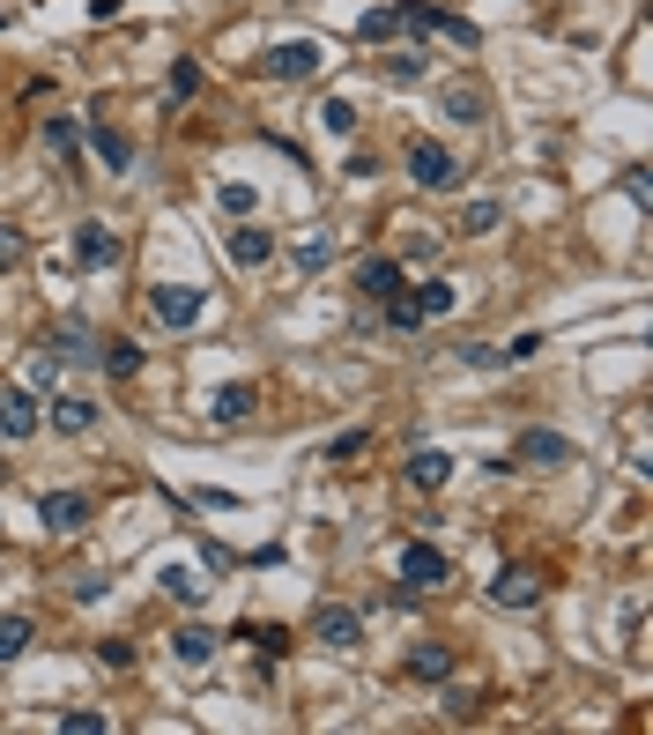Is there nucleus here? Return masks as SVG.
<instances>
[{
  "mask_svg": "<svg viewBox=\"0 0 653 735\" xmlns=\"http://www.w3.org/2000/svg\"><path fill=\"white\" fill-rule=\"evenodd\" d=\"M402 8V30L408 38H453V45H483V30L468 15H446V8H423V0H394Z\"/></svg>",
  "mask_w": 653,
  "mask_h": 735,
  "instance_id": "nucleus-1",
  "label": "nucleus"
},
{
  "mask_svg": "<svg viewBox=\"0 0 653 735\" xmlns=\"http://www.w3.org/2000/svg\"><path fill=\"white\" fill-rule=\"evenodd\" d=\"M408 179H416L423 194H453V186H460V157H453L446 142H423V134H416V142H408Z\"/></svg>",
  "mask_w": 653,
  "mask_h": 735,
  "instance_id": "nucleus-2",
  "label": "nucleus"
},
{
  "mask_svg": "<svg viewBox=\"0 0 653 735\" xmlns=\"http://www.w3.org/2000/svg\"><path fill=\"white\" fill-rule=\"evenodd\" d=\"M305 639H312V647H326V653H357V647H365V616L342 610V602H320V610H312V624H305Z\"/></svg>",
  "mask_w": 653,
  "mask_h": 735,
  "instance_id": "nucleus-3",
  "label": "nucleus"
},
{
  "mask_svg": "<svg viewBox=\"0 0 653 735\" xmlns=\"http://www.w3.org/2000/svg\"><path fill=\"white\" fill-rule=\"evenodd\" d=\"M579 461V446H571L565 431H542V424H528L520 439H513V468H571Z\"/></svg>",
  "mask_w": 653,
  "mask_h": 735,
  "instance_id": "nucleus-4",
  "label": "nucleus"
},
{
  "mask_svg": "<svg viewBox=\"0 0 653 735\" xmlns=\"http://www.w3.org/2000/svg\"><path fill=\"white\" fill-rule=\"evenodd\" d=\"M260 68H268L275 82H312V75L326 68V45H320V38H283L268 60H260Z\"/></svg>",
  "mask_w": 653,
  "mask_h": 735,
  "instance_id": "nucleus-5",
  "label": "nucleus"
},
{
  "mask_svg": "<svg viewBox=\"0 0 653 735\" xmlns=\"http://www.w3.org/2000/svg\"><path fill=\"white\" fill-rule=\"evenodd\" d=\"M201 305H208V290H194V283H149V313L163 327H194Z\"/></svg>",
  "mask_w": 653,
  "mask_h": 735,
  "instance_id": "nucleus-6",
  "label": "nucleus"
},
{
  "mask_svg": "<svg viewBox=\"0 0 653 735\" xmlns=\"http://www.w3.org/2000/svg\"><path fill=\"white\" fill-rule=\"evenodd\" d=\"M89 513H97V505H89L82 490H45V498H38V520L52 535H82V528H89Z\"/></svg>",
  "mask_w": 653,
  "mask_h": 735,
  "instance_id": "nucleus-7",
  "label": "nucleus"
},
{
  "mask_svg": "<svg viewBox=\"0 0 653 735\" xmlns=\"http://www.w3.org/2000/svg\"><path fill=\"white\" fill-rule=\"evenodd\" d=\"M38 424H45V408L30 387H0V431H8V446H23Z\"/></svg>",
  "mask_w": 653,
  "mask_h": 735,
  "instance_id": "nucleus-8",
  "label": "nucleus"
},
{
  "mask_svg": "<svg viewBox=\"0 0 653 735\" xmlns=\"http://www.w3.org/2000/svg\"><path fill=\"white\" fill-rule=\"evenodd\" d=\"M402 587H446L453 565H446V550H431V542H402Z\"/></svg>",
  "mask_w": 653,
  "mask_h": 735,
  "instance_id": "nucleus-9",
  "label": "nucleus"
},
{
  "mask_svg": "<svg viewBox=\"0 0 653 735\" xmlns=\"http://www.w3.org/2000/svg\"><path fill=\"white\" fill-rule=\"evenodd\" d=\"M45 424H52L60 439H82V431H97V402H89V394H52V402H45Z\"/></svg>",
  "mask_w": 653,
  "mask_h": 735,
  "instance_id": "nucleus-10",
  "label": "nucleus"
},
{
  "mask_svg": "<svg viewBox=\"0 0 653 735\" xmlns=\"http://www.w3.org/2000/svg\"><path fill=\"white\" fill-rule=\"evenodd\" d=\"M490 602H497V610H534V602H542V579H534L528 565H505L490 579Z\"/></svg>",
  "mask_w": 653,
  "mask_h": 735,
  "instance_id": "nucleus-11",
  "label": "nucleus"
},
{
  "mask_svg": "<svg viewBox=\"0 0 653 735\" xmlns=\"http://www.w3.org/2000/svg\"><path fill=\"white\" fill-rule=\"evenodd\" d=\"M163 647H171V661H178V669H208V661H215V647H223V639H215L208 624H178V632H171Z\"/></svg>",
  "mask_w": 653,
  "mask_h": 735,
  "instance_id": "nucleus-12",
  "label": "nucleus"
},
{
  "mask_svg": "<svg viewBox=\"0 0 653 735\" xmlns=\"http://www.w3.org/2000/svg\"><path fill=\"white\" fill-rule=\"evenodd\" d=\"M416 684H453V669H460V653L453 647H439V639H423V647H408V661H402Z\"/></svg>",
  "mask_w": 653,
  "mask_h": 735,
  "instance_id": "nucleus-13",
  "label": "nucleus"
},
{
  "mask_svg": "<svg viewBox=\"0 0 653 735\" xmlns=\"http://www.w3.org/2000/svg\"><path fill=\"white\" fill-rule=\"evenodd\" d=\"M439 105H446L453 126H483L490 120V89H476V82H446V89H439Z\"/></svg>",
  "mask_w": 653,
  "mask_h": 735,
  "instance_id": "nucleus-14",
  "label": "nucleus"
},
{
  "mask_svg": "<svg viewBox=\"0 0 653 735\" xmlns=\"http://www.w3.org/2000/svg\"><path fill=\"white\" fill-rule=\"evenodd\" d=\"M223 253H231L238 268H268V260H275V238H268L260 223H245V216H238V231L223 238Z\"/></svg>",
  "mask_w": 653,
  "mask_h": 735,
  "instance_id": "nucleus-15",
  "label": "nucleus"
},
{
  "mask_svg": "<svg viewBox=\"0 0 653 735\" xmlns=\"http://www.w3.org/2000/svg\"><path fill=\"white\" fill-rule=\"evenodd\" d=\"M252 408H260V394H252V387H215V402H208V424H215V431H238Z\"/></svg>",
  "mask_w": 653,
  "mask_h": 735,
  "instance_id": "nucleus-16",
  "label": "nucleus"
},
{
  "mask_svg": "<svg viewBox=\"0 0 653 735\" xmlns=\"http://www.w3.org/2000/svg\"><path fill=\"white\" fill-rule=\"evenodd\" d=\"M408 490H446V476H453V453L446 446H423V453H408Z\"/></svg>",
  "mask_w": 653,
  "mask_h": 735,
  "instance_id": "nucleus-17",
  "label": "nucleus"
},
{
  "mask_svg": "<svg viewBox=\"0 0 653 735\" xmlns=\"http://www.w3.org/2000/svg\"><path fill=\"white\" fill-rule=\"evenodd\" d=\"M45 357H52V365H97V334L67 320L60 334H52V342H45Z\"/></svg>",
  "mask_w": 653,
  "mask_h": 735,
  "instance_id": "nucleus-18",
  "label": "nucleus"
},
{
  "mask_svg": "<svg viewBox=\"0 0 653 735\" xmlns=\"http://www.w3.org/2000/svg\"><path fill=\"white\" fill-rule=\"evenodd\" d=\"M45 149L67 163V179H82V126L67 120V112H52V120H45Z\"/></svg>",
  "mask_w": 653,
  "mask_h": 735,
  "instance_id": "nucleus-19",
  "label": "nucleus"
},
{
  "mask_svg": "<svg viewBox=\"0 0 653 735\" xmlns=\"http://www.w3.org/2000/svg\"><path fill=\"white\" fill-rule=\"evenodd\" d=\"M408 275H402V260H357V290H365L371 305H386L394 290H402Z\"/></svg>",
  "mask_w": 653,
  "mask_h": 735,
  "instance_id": "nucleus-20",
  "label": "nucleus"
},
{
  "mask_svg": "<svg viewBox=\"0 0 653 735\" xmlns=\"http://www.w3.org/2000/svg\"><path fill=\"white\" fill-rule=\"evenodd\" d=\"M75 253H82V268H120V238H112L104 223H82V231H75Z\"/></svg>",
  "mask_w": 653,
  "mask_h": 735,
  "instance_id": "nucleus-21",
  "label": "nucleus"
},
{
  "mask_svg": "<svg viewBox=\"0 0 653 735\" xmlns=\"http://www.w3.org/2000/svg\"><path fill=\"white\" fill-rule=\"evenodd\" d=\"M163 595H171V602H186V610H194V602H208V579L194 565H163V579H157Z\"/></svg>",
  "mask_w": 653,
  "mask_h": 735,
  "instance_id": "nucleus-22",
  "label": "nucleus"
},
{
  "mask_svg": "<svg viewBox=\"0 0 653 735\" xmlns=\"http://www.w3.org/2000/svg\"><path fill=\"white\" fill-rule=\"evenodd\" d=\"M30 639H38V624H30L23 610L0 616V669H8V661H23V653H30Z\"/></svg>",
  "mask_w": 653,
  "mask_h": 735,
  "instance_id": "nucleus-23",
  "label": "nucleus"
},
{
  "mask_svg": "<svg viewBox=\"0 0 653 735\" xmlns=\"http://www.w3.org/2000/svg\"><path fill=\"white\" fill-rule=\"evenodd\" d=\"M97 365L112 371V379H134L149 357H141V342H97Z\"/></svg>",
  "mask_w": 653,
  "mask_h": 735,
  "instance_id": "nucleus-24",
  "label": "nucleus"
},
{
  "mask_svg": "<svg viewBox=\"0 0 653 735\" xmlns=\"http://www.w3.org/2000/svg\"><path fill=\"white\" fill-rule=\"evenodd\" d=\"M497 223H505V208H497V201H468V208H460V223H453V231H460V238H490Z\"/></svg>",
  "mask_w": 653,
  "mask_h": 735,
  "instance_id": "nucleus-25",
  "label": "nucleus"
},
{
  "mask_svg": "<svg viewBox=\"0 0 653 735\" xmlns=\"http://www.w3.org/2000/svg\"><path fill=\"white\" fill-rule=\"evenodd\" d=\"M97 157H104V171H126V163H134V142H126L112 120H97Z\"/></svg>",
  "mask_w": 653,
  "mask_h": 735,
  "instance_id": "nucleus-26",
  "label": "nucleus"
},
{
  "mask_svg": "<svg viewBox=\"0 0 653 735\" xmlns=\"http://www.w3.org/2000/svg\"><path fill=\"white\" fill-rule=\"evenodd\" d=\"M357 38H365V45L402 38V8H371V15H357Z\"/></svg>",
  "mask_w": 653,
  "mask_h": 735,
  "instance_id": "nucleus-27",
  "label": "nucleus"
},
{
  "mask_svg": "<svg viewBox=\"0 0 653 735\" xmlns=\"http://www.w3.org/2000/svg\"><path fill=\"white\" fill-rule=\"evenodd\" d=\"M408 297H416V313H423V320H446L453 305H460V290H453V283H423V290H408Z\"/></svg>",
  "mask_w": 653,
  "mask_h": 735,
  "instance_id": "nucleus-28",
  "label": "nucleus"
},
{
  "mask_svg": "<svg viewBox=\"0 0 653 735\" xmlns=\"http://www.w3.org/2000/svg\"><path fill=\"white\" fill-rule=\"evenodd\" d=\"M423 68H431V52H386V60H379L386 82H423Z\"/></svg>",
  "mask_w": 653,
  "mask_h": 735,
  "instance_id": "nucleus-29",
  "label": "nucleus"
},
{
  "mask_svg": "<svg viewBox=\"0 0 653 735\" xmlns=\"http://www.w3.org/2000/svg\"><path fill=\"white\" fill-rule=\"evenodd\" d=\"M238 639H252L260 653H289V632H283V624H238Z\"/></svg>",
  "mask_w": 653,
  "mask_h": 735,
  "instance_id": "nucleus-30",
  "label": "nucleus"
},
{
  "mask_svg": "<svg viewBox=\"0 0 653 735\" xmlns=\"http://www.w3.org/2000/svg\"><path fill=\"white\" fill-rule=\"evenodd\" d=\"M194 89H201V68H194V60H178V68H171V82H163V97H171V105H186Z\"/></svg>",
  "mask_w": 653,
  "mask_h": 735,
  "instance_id": "nucleus-31",
  "label": "nucleus"
},
{
  "mask_svg": "<svg viewBox=\"0 0 653 735\" xmlns=\"http://www.w3.org/2000/svg\"><path fill=\"white\" fill-rule=\"evenodd\" d=\"M289 260L312 275V268H326V260H334V238H297V253H289Z\"/></svg>",
  "mask_w": 653,
  "mask_h": 735,
  "instance_id": "nucleus-32",
  "label": "nucleus"
},
{
  "mask_svg": "<svg viewBox=\"0 0 653 735\" xmlns=\"http://www.w3.org/2000/svg\"><path fill=\"white\" fill-rule=\"evenodd\" d=\"M23 260H30V238L15 223H0V268H23Z\"/></svg>",
  "mask_w": 653,
  "mask_h": 735,
  "instance_id": "nucleus-33",
  "label": "nucleus"
},
{
  "mask_svg": "<svg viewBox=\"0 0 653 735\" xmlns=\"http://www.w3.org/2000/svg\"><path fill=\"white\" fill-rule=\"evenodd\" d=\"M320 120L334 126V134H357V105H349V97H326V105H320Z\"/></svg>",
  "mask_w": 653,
  "mask_h": 735,
  "instance_id": "nucleus-34",
  "label": "nucleus"
},
{
  "mask_svg": "<svg viewBox=\"0 0 653 735\" xmlns=\"http://www.w3.org/2000/svg\"><path fill=\"white\" fill-rule=\"evenodd\" d=\"M460 365H468V371H497V365H505V350H490V342H460Z\"/></svg>",
  "mask_w": 653,
  "mask_h": 735,
  "instance_id": "nucleus-35",
  "label": "nucleus"
},
{
  "mask_svg": "<svg viewBox=\"0 0 653 735\" xmlns=\"http://www.w3.org/2000/svg\"><path fill=\"white\" fill-rule=\"evenodd\" d=\"M60 735H104V713H60Z\"/></svg>",
  "mask_w": 653,
  "mask_h": 735,
  "instance_id": "nucleus-36",
  "label": "nucleus"
},
{
  "mask_svg": "<svg viewBox=\"0 0 653 735\" xmlns=\"http://www.w3.org/2000/svg\"><path fill=\"white\" fill-rule=\"evenodd\" d=\"M97 661H104V669H134V647H126V639H104Z\"/></svg>",
  "mask_w": 653,
  "mask_h": 735,
  "instance_id": "nucleus-37",
  "label": "nucleus"
},
{
  "mask_svg": "<svg viewBox=\"0 0 653 735\" xmlns=\"http://www.w3.org/2000/svg\"><path fill=\"white\" fill-rule=\"evenodd\" d=\"M542 350H550V342H542V334H520V342H513V350H505V365H528V357H542Z\"/></svg>",
  "mask_w": 653,
  "mask_h": 735,
  "instance_id": "nucleus-38",
  "label": "nucleus"
},
{
  "mask_svg": "<svg viewBox=\"0 0 653 735\" xmlns=\"http://www.w3.org/2000/svg\"><path fill=\"white\" fill-rule=\"evenodd\" d=\"M357 453H365V431H342V439L326 446V461H357Z\"/></svg>",
  "mask_w": 653,
  "mask_h": 735,
  "instance_id": "nucleus-39",
  "label": "nucleus"
},
{
  "mask_svg": "<svg viewBox=\"0 0 653 735\" xmlns=\"http://www.w3.org/2000/svg\"><path fill=\"white\" fill-rule=\"evenodd\" d=\"M476 706H483L476 691H453V698H446V713H453V721H476Z\"/></svg>",
  "mask_w": 653,
  "mask_h": 735,
  "instance_id": "nucleus-40",
  "label": "nucleus"
},
{
  "mask_svg": "<svg viewBox=\"0 0 653 735\" xmlns=\"http://www.w3.org/2000/svg\"><path fill=\"white\" fill-rule=\"evenodd\" d=\"M342 171H349V179H371V171H379V157H371V149H349V163H342Z\"/></svg>",
  "mask_w": 653,
  "mask_h": 735,
  "instance_id": "nucleus-41",
  "label": "nucleus"
},
{
  "mask_svg": "<svg viewBox=\"0 0 653 735\" xmlns=\"http://www.w3.org/2000/svg\"><path fill=\"white\" fill-rule=\"evenodd\" d=\"M223 208H231V216H252V186H223Z\"/></svg>",
  "mask_w": 653,
  "mask_h": 735,
  "instance_id": "nucleus-42",
  "label": "nucleus"
}]
</instances>
